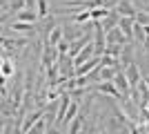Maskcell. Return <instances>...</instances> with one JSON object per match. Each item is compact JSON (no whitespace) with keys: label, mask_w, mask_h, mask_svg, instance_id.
I'll return each mask as SVG.
<instances>
[{"label":"cell","mask_w":149,"mask_h":134,"mask_svg":"<svg viewBox=\"0 0 149 134\" xmlns=\"http://www.w3.org/2000/svg\"><path fill=\"white\" fill-rule=\"evenodd\" d=\"M125 76H127V83H129V87H136V85L140 83V74H138V65H136V63H129L127 67H125Z\"/></svg>","instance_id":"6da1fadb"},{"label":"cell","mask_w":149,"mask_h":134,"mask_svg":"<svg viewBox=\"0 0 149 134\" xmlns=\"http://www.w3.org/2000/svg\"><path fill=\"white\" fill-rule=\"evenodd\" d=\"M111 81L116 83V89H118V92H123V98L127 101V98H129V83H127V76H125L123 72H118Z\"/></svg>","instance_id":"7a4b0ae2"},{"label":"cell","mask_w":149,"mask_h":134,"mask_svg":"<svg viewBox=\"0 0 149 134\" xmlns=\"http://www.w3.org/2000/svg\"><path fill=\"white\" fill-rule=\"evenodd\" d=\"M102 63V60H100V58H96L93 56L91 60H89V63H85V65H80V67H76V72H74V76H78V78H82L85 76V74H87L89 69H93V67H98V65Z\"/></svg>","instance_id":"3957f363"},{"label":"cell","mask_w":149,"mask_h":134,"mask_svg":"<svg viewBox=\"0 0 149 134\" xmlns=\"http://www.w3.org/2000/svg\"><path fill=\"white\" fill-rule=\"evenodd\" d=\"M91 56H93V45L89 43L87 47H85V49H82L80 54L74 58V67H80V65H85V63H87V58H91Z\"/></svg>","instance_id":"277c9868"},{"label":"cell","mask_w":149,"mask_h":134,"mask_svg":"<svg viewBox=\"0 0 149 134\" xmlns=\"http://www.w3.org/2000/svg\"><path fill=\"white\" fill-rule=\"evenodd\" d=\"M118 13L123 18H136V9H134L131 2H127V0H120L118 2Z\"/></svg>","instance_id":"5b68a950"},{"label":"cell","mask_w":149,"mask_h":134,"mask_svg":"<svg viewBox=\"0 0 149 134\" xmlns=\"http://www.w3.org/2000/svg\"><path fill=\"white\" fill-rule=\"evenodd\" d=\"M131 22H134V18H120V32H123V36L127 38V43H129L131 38H134V34H131Z\"/></svg>","instance_id":"8992f818"},{"label":"cell","mask_w":149,"mask_h":134,"mask_svg":"<svg viewBox=\"0 0 149 134\" xmlns=\"http://www.w3.org/2000/svg\"><path fill=\"white\" fill-rule=\"evenodd\" d=\"M33 22H18V20H16V22H11V25H9V29H11V32H22V34H31L33 32Z\"/></svg>","instance_id":"52a82bcc"},{"label":"cell","mask_w":149,"mask_h":134,"mask_svg":"<svg viewBox=\"0 0 149 134\" xmlns=\"http://www.w3.org/2000/svg\"><path fill=\"white\" fill-rule=\"evenodd\" d=\"M16 20H18V22L36 20V22H38V13H36V11H18V13H16Z\"/></svg>","instance_id":"ba28073f"},{"label":"cell","mask_w":149,"mask_h":134,"mask_svg":"<svg viewBox=\"0 0 149 134\" xmlns=\"http://www.w3.org/2000/svg\"><path fill=\"white\" fill-rule=\"evenodd\" d=\"M49 16V7H47V0H38V20L47 18Z\"/></svg>","instance_id":"9c48e42d"},{"label":"cell","mask_w":149,"mask_h":134,"mask_svg":"<svg viewBox=\"0 0 149 134\" xmlns=\"http://www.w3.org/2000/svg\"><path fill=\"white\" fill-rule=\"evenodd\" d=\"M47 134H60V132H58V130L54 128V125H49V128H47Z\"/></svg>","instance_id":"30bf717a"},{"label":"cell","mask_w":149,"mask_h":134,"mask_svg":"<svg viewBox=\"0 0 149 134\" xmlns=\"http://www.w3.org/2000/svg\"><path fill=\"white\" fill-rule=\"evenodd\" d=\"M147 83H149V76H147Z\"/></svg>","instance_id":"8fae6325"}]
</instances>
